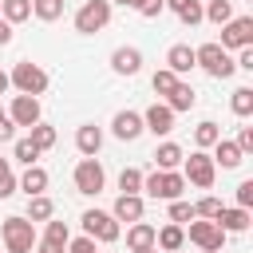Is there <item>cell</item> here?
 Listing matches in <instances>:
<instances>
[{"instance_id": "6da1fadb", "label": "cell", "mask_w": 253, "mask_h": 253, "mask_svg": "<svg viewBox=\"0 0 253 253\" xmlns=\"http://www.w3.org/2000/svg\"><path fill=\"white\" fill-rule=\"evenodd\" d=\"M186 190V178L178 170H154V174H142V194H150L154 202H178Z\"/></svg>"}, {"instance_id": "7a4b0ae2", "label": "cell", "mask_w": 253, "mask_h": 253, "mask_svg": "<svg viewBox=\"0 0 253 253\" xmlns=\"http://www.w3.org/2000/svg\"><path fill=\"white\" fill-rule=\"evenodd\" d=\"M0 237H4V253H32L36 249V225L28 217H4L0 221Z\"/></svg>"}, {"instance_id": "3957f363", "label": "cell", "mask_w": 253, "mask_h": 253, "mask_svg": "<svg viewBox=\"0 0 253 253\" xmlns=\"http://www.w3.org/2000/svg\"><path fill=\"white\" fill-rule=\"evenodd\" d=\"M194 63L206 71V75H213V79H229L237 67H233V55L221 47V43H202V47H194Z\"/></svg>"}, {"instance_id": "277c9868", "label": "cell", "mask_w": 253, "mask_h": 253, "mask_svg": "<svg viewBox=\"0 0 253 253\" xmlns=\"http://www.w3.org/2000/svg\"><path fill=\"white\" fill-rule=\"evenodd\" d=\"M8 83H12L20 95L40 99V95L47 91V71H43L40 63H32V59H20V63L12 67V75H8Z\"/></svg>"}, {"instance_id": "5b68a950", "label": "cell", "mask_w": 253, "mask_h": 253, "mask_svg": "<svg viewBox=\"0 0 253 253\" xmlns=\"http://www.w3.org/2000/svg\"><path fill=\"white\" fill-rule=\"evenodd\" d=\"M111 24V4L107 0H87L79 12H75V32H83V36H95V32H103Z\"/></svg>"}, {"instance_id": "8992f818", "label": "cell", "mask_w": 253, "mask_h": 253, "mask_svg": "<svg viewBox=\"0 0 253 253\" xmlns=\"http://www.w3.org/2000/svg\"><path fill=\"white\" fill-rule=\"evenodd\" d=\"M119 233H123V225L111 217V213H103V210H87L83 213V237H91V241H119Z\"/></svg>"}, {"instance_id": "52a82bcc", "label": "cell", "mask_w": 253, "mask_h": 253, "mask_svg": "<svg viewBox=\"0 0 253 253\" xmlns=\"http://www.w3.org/2000/svg\"><path fill=\"white\" fill-rule=\"evenodd\" d=\"M186 237H190L198 249H206V253H221V245H225V229H221L217 221H206V217H194Z\"/></svg>"}, {"instance_id": "ba28073f", "label": "cell", "mask_w": 253, "mask_h": 253, "mask_svg": "<svg viewBox=\"0 0 253 253\" xmlns=\"http://www.w3.org/2000/svg\"><path fill=\"white\" fill-rule=\"evenodd\" d=\"M221 47L225 51L253 47V16H233L229 24H221Z\"/></svg>"}, {"instance_id": "9c48e42d", "label": "cell", "mask_w": 253, "mask_h": 253, "mask_svg": "<svg viewBox=\"0 0 253 253\" xmlns=\"http://www.w3.org/2000/svg\"><path fill=\"white\" fill-rule=\"evenodd\" d=\"M186 162V174L182 178H190L194 186H202V190H210L213 186V178H217V162L206 154V150H194L190 158H182Z\"/></svg>"}, {"instance_id": "30bf717a", "label": "cell", "mask_w": 253, "mask_h": 253, "mask_svg": "<svg viewBox=\"0 0 253 253\" xmlns=\"http://www.w3.org/2000/svg\"><path fill=\"white\" fill-rule=\"evenodd\" d=\"M103 182H107V174H103L99 158H83V162L75 166V190H79V194H99Z\"/></svg>"}, {"instance_id": "8fae6325", "label": "cell", "mask_w": 253, "mask_h": 253, "mask_svg": "<svg viewBox=\"0 0 253 253\" xmlns=\"http://www.w3.org/2000/svg\"><path fill=\"white\" fill-rule=\"evenodd\" d=\"M8 119L16 123V126H36L40 123V99H32V95H16L12 99V107H8Z\"/></svg>"}, {"instance_id": "7c38bea8", "label": "cell", "mask_w": 253, "mask_h": 253, "mask_svg": "<svg viewBox=\"0 0 253 253\" xmlns=\"http://www.w3.org/2000/svg\"><path fill=\"white\" fill-rule=\"evenodd\" d=\"M142 130H150V134H170V130H174V111H170L166 103L146 107V111H142Z\"/></svg>"}, {"instance_id": "4fadbf2b", "label": "cell", "mask_w": 253, "mask_h": 253, "mask_svg": "<svg viewBox=\"0 0 253 253\" xmlns=\"http://www.w3.org/2000/svg\"><path fill=\"white\" fill-rule=\"evenodd\" d=\"M142 194H119L115 198V210H111V217L115 221H126V225H134V221H142Z\"/></svg>"}, {"instance_id": "5bb4252c", "label": "cell", "mask_w": 253, "mask_h": 253, "mask_svg": "<svg viewBox=\"0 0 253 253\" xmlns=\"http://www.w3.org/2000/svg\"><path fill=\"white\" fill-rule=\"evenodd\" d=\"M111 130H115V138L134 142V138L142 134V115H138V111H119V115L111 119Z\"/></svg>"}, {"instance_id": "9a60e30c", "label": "cell", "mask_w": 253, "mask_h": 253, "mask_svg": "<svg viewBox=\"0 0 253 253\" xmlns=\"http://www.w3.org/2000/svg\"><path fill=\"white\" fill-rule=\"evenodd\" d=\"M194 67H198V63H194V47H190V43H174V47L166 51V71H174L178 79L190 75Z\"/></svg>"}, {"instance_id": "2e32d148", "label": "cell", "mask_w": 253, "mask_h": 253, "mask_svg": "<svg viewBox=\"0 0 253 253\" xmlns=\"http://www.w3.org/2000/svg\"><path fill=\"white\" fill-rule=\"evenodd\" d=\"M111 67L119 75H138L142 71V51L138 47H115L111 51Z\"/></svg>"}, {"instance_id": "e0dca14e", "label": "cell", "mask_w": 253, "mask_h": 253, "mask_svg": "<svg viewBox=\"0 0 253 253\" xmlns=\"http://www.w3.org/2000/svg\"><path fill=\"white\" fill-rule=\"evenodd\" d=\"M75 146H79V154H83V158H95V154H99V146H103V130H99L95 123H83V126L75 130Z\"/></svg>"}, {"instance_id": "ac0fdd59", "label": "cell", "mask_w": 253, "mask_h": 253, "mask_svg": "<svg viewBox=\"0 0 253 253\" xmlns=\"http://www.w3.org/2000/svg\"><path fill=\"white\" fill-rule=\"evenodd\" d=\"M210 158H213V162H221V170H233V166H241V162H245V154L237 150V142H233V138H217Z\"/></svg>"}, {"instance_id": "d6986e66", "label": "cell", "mask_w": 253, "mask_h": 253, "mask_svg": "<svg viewBox=\"0 0 253 253\" xmlns=\"http://www.w3.org/2000/svg\"><path fill=\"white\" fill-rule=\"evenodd\" d=\"M213 221H217V225H221L225 233H245L253 217H249V210H241V206H229V210H221V213H217Z\"/></svg>"}, {"instance_id": "ffe728a7", "label": "cell", "mask_w": 253, "mask_h": 253, "mask_svg": "<svg viewBox=\"0 0 253 253\" xmlns=\"http://www.w3.org/2000/svg\"><path fill=\"white\" fill-rule=\"evenodd\" d=\"M126 249L138 253V249H154V225L150 221H134L126 225Z\"/></svg>"}, {"instance_id": "44dd1931", "label": "cell", "mask_w": 253, "mask_h": 253, "mask_svg": "<svg viewBox=\"0 0 253 253\" xmlns=\"http://www.w3.org/2000/svg\"><path fill=\"white\" fill-rule=\"evenodd\" d=\"M186 245V229L182 225H162V229H154V249H166V253H178Z\"/></svg>"}, {"instance_id": "7402d4cb", "label": "cell", "mask_w": 253, "mask_h": 253, "mask_svg": "<svg viewBox=\"0 0 253 253\" xmlns=\"http://www.w3.org/2000/svg\"><path fill=\"white\" fill-rule=\"evenodd\" d=\"M194 103H198V91H194L186 79H178V83H174V91L166 95V107H170L174 115H178V111H190Z\"/></svg>"}, {"instance_id": "603a6c76", "label": "cell", "mask_w": 253, "mask_h": 253, "mask_svg": "<svg viewBox=\"0 0 253 253\" xmlns=\"http://www.w3.org/2000/svg\"><path fill=\"white\" fill-rule=\"evenodd\" d=\"M16 186H20L28 198H36V194H43V190H47V170H43V166H28V170H24V178H20Z\"/></svg>"}, {"instance_id": "cb8c5ba5", "label": "cell", "mask_w": 253, "mask_h": 253, "mask_svg": "<svg viewBox=\"0 0 253 253\" xmlns=\"http://www.w3.org/2000/svg\"><path fill=\"white\" fill-rule=\"evenodd\" d=\"M55 217V202L47 198V194H36V198H28V221L36 225V221H51Z\"/></svg>"}, {"instance_id": "d4e9b609", "label": "cell", "mask_w": 253, "mask_h": 253, "mask_svg": "<svg viewBox=\"0 0 253 253\" xmlns=\"http://www.w3.org/2000/svg\"><path fill=\"white\" fill-rule=\"evenodd\" d=\"M0 16L4 24H24L32 20V0H0Z\"/></svg>"}, {"instance_id": "484cf974", "label": "cell", "mask_w": 253, "mask_h": 253, "mask_svg": "<svg viewBox=\"0 0 253 253\" xmlns=\"http://www.w3.org/2000/svg\"><path fill=\"white\" fill-rule=\"evenodd\" d=\"M166 8H170L182 24H190V28L202 24V4H198V0H166Z\"/></svg>"}, {"instance_id": "4316f807", "label": "cell", "mask_w": 253, "mask_h": 253, "mask_svg": "<svg viewBox=\"0 0 253 253\" xmlns=\"http://www.w3.org/2000/svg\"><path fill=\"white\" fill-rule=\"evenodd\" d=\"M182 158H186V154H182V146H178V142H162V146L154 150L158 170H178V166H182Z\"/></svg>"}, {"instance_id": "83f0119b", "label": "cell", "mask_w": 253, "mask_h": 253, "mask_svg": "<svg viewBox=\"0 0 253 253\" xmlns=\"http://www.w3.org/2000/svg\"><path fill=\"white\" fill-rule=\"evenodd\" d=\"M67 241H71V229H67V221H47V229H43V245L47 249H67Z\"/></svg>"}, {"instance_id": "f1b7e54d", "label": "cell", "mask_w": 253, "mask_h": 253, "mask_svg": "<svg viewBox=\"0 0 253 253\" xmlns=\"http://www.w3.org/2000/svg\"><path fill=\"white\" fill-rule=\"evenodd\" d=\"M202 20H210V24H217V28H221V24H229V20H233V4H229V0H210V4L202 8Z\"/></svg>"}, {"instance_id": "f546056e", "label": "cell", "mask_w": 253, "mask_h": 253, "mask_svg": "<svg viewBox=\"0 0 253 253\" xmlns=\"http://www.w3.org/2000/svg\"><path fill=\"white\" fill-rule=\"evenodd\" d=\"M217 138H221V126H217V123H210V119H206V123H198V126H194V142H198V150H210Z\"/></svg>"}, {"instance_id": "4dcf8cb0", "label": "cell", "mask_w": 253, "mask_h": 253, "mask_svg": "<svg viewBox=\"0 0 253 253\" xmlns=\"http://www.w3.org/2000/svg\"><path fill=\"white\" fill-rule=\"evenodd\" d=\"M28 138H32V146L43 154V150H51V146H55V126H47V123L40 119V123L32 126V134H28Z\"/></svg>"}, {"instance_id": "1f68e13d", "label": "cell", "mask_w": 253, "mask_h": 253, "mask_svg": "<svg viewBox=\"0 0 253 253\" xmlns=\"http://www.w3.org/2000/svg\"><path fill=\"white\" fill-rule=\"evenodd\" d=\"M32 16L43 20V24H51V20L63 16V0H32Z\"/></svg>"}, {"instance_id": "d6a6232c", "label": "cell", "mask_w": 253, "mask_h": 253, "mask_svg": "<svg viewBox=\"0 0 253 253\" xmlns=\"http://www.w3.org/2000/svg\"><path fill=\"white\" fill-rule=\"evenodd\" d=\"M229 107H233L237 119H249V115H253V87H237L233 99H229Z\"/></svg>"}, {"instance_id": "836d02e7", "label": "cell", "mask_w": 253, "mask_h": 253, "mask_svg": "<svg viewBox=\"0 0 253 253\" xmlns=\"http://www.w3.org/2000/svg\"><path fill=\"white\" fill-rule=\"evenodd\" d=\"M174 83H178V75H174V71H166V67H158V71L150 75L154 95H170V91H174Z\"/></svg>"}, {"instance_id": "e575fe53", "label": "cell", "mask_w": 253, "mask_h": 253, "mask_svg": "<svg viewBox=\"0 0 253 253\" xmlns=\"http://www.w3.org/2000/svg\"><path fill=\"white\" fill-rule=\"evenodd\" d=\"M119 190H123V194H142V170L126 166V170L119 174Z\"/></svg>"}, {"instance_id": "d590c367", "label": "cell", "mask_w": 253, "mask_h": 253, "mask_svg": "<svg viewBox=\"0 0 253 253\" xmlns=\"http://www.w3.org/2000/svg\"><path fill=\"white\" fill-rule=\"evenodd\" d=\"M221 210H225V206H221L213 194H210V198H202V202H194V217H206V221H213Z\"/></svg>"}, {"instance_id": "8d00e7d4", "label": "cell", "mask_w": 253, "mask_h": 253, "mask_svg": "<svg viewBox=\"0 0 253 253\" xmlns=\"http://www.w3.org/2000/svg\"><path fill=\"white\" fill-rule=\"evenodd\" d=\"M12 154H16V162H24V166H36V158H40V150L32 146V138H20Z\"/></svg>"}, {"instance_id": "74e56055", "label": "cell", "mask_w": 253, "mask_h": 253, "mask_svg": "<svg viewBox=\"0 0 253 253\" xmlns=\"http://www.w3.org/2000/svg\"><path fill=\"white\" fill-rule=\"evenodd\" d=\"M170 221H174V225L194 221V206H190V202H182V198H178V202H170Z\"/></svg>"}, {"instance_id": "f35d334b", "label": "cell", "mask_w": 253, "mask_h": 253, "mask_svg": "<svg viewBox=\"0 0 253 253\" xmlns=\"http://www.w3.org/2000/svg\"><path fill=\"white\" fill-rule=\"evenodd\" d=\"M16 194V174H12V166L0 158V198H12Z\"/></svg>"}, {"instance_id": "ab89813d", "label": "cell", "mask_w": 253, "mask_h": 253, "mask_svg": "<svg viewBox=\"0 0 253 253\" xmlns=\"http://www.w3.org/2000/svg\"><path fill=\"white\" fill-rule=\"evenodd\" d=\"M63 253H99V249H95V241H91V237H71Z\"/></svg>"}, {"instance_id": "60d3db41", "label": "cell", "mask_w": 253, "mask_h": 253, "mask_svg": "<svg viewBox=\"0 0 253 253\" xmlns=\"http://www.w3.org/2000/svg\"><path fill=\"white\" fill-rule=\"evenodd\" d=\"M233 142H237V150H241V154H253V126H241Z\"/></svg>"}, {"instance_id": "b9f144b4", "label": "cell", "mask_w": 253, "mask_h": 253, "mask_svg": "<svg viewBox=\"0 0 253 253\" xmlns=\"http://www.w3.org/2000/svg\"><path fill=\"white\" fill-rule=\"evenodd\" d=\"M237 206H241V210L253 206V178H245V182L237 186Z\"/></svg>"}, {"instance_id": "7bdbcfd3", "label": "cell", "mask_w": 253, "mask_h": 253, "mask_svg": "<svg viewBox=\"0 0 253 253\" xmlns=\"http://www.w3.org/2000/svg\"><path fill=\"white\" fill-rule=\"evenodd\" d=\"M162 8H166V0H142V4H138V16H146V20H154V16L162 12Z\"/></svg>"}, {"instance_id": "ee69618b", "label": "cell", "mask_w": 253, "mask_h": 253, "mask_svg": "<svg viewBox=\"0 0 253 253\" xmlns=\"http://www.w3.org/2000/svg\"><path fill=\"white\" fill-rule=\"evenodd\" d=\"M12 138H16V123L4 115V119H0V142H12Z\"/></svg>"}, {"instance_id": "f6af8a7d", "label": "cell", "mask_w": 253, "mask_h": 253, "mask_svg": "<svg viewBox=\"0 0 253 253\" xmlns=\"http://www.w3.org/2000/svg\"><path fill=\"white\" fill-rule=\"evenodd\" d=\"M4 43H12V24H4V16H0V47Z\"/></svg>"}, {"instance_id": "bcb514c9", "label": "cell", "mask_w": 253, "mask_h": 253, "mask_svg": "<svg viewBox=\"0 0 253 253\" xmlns=\"http://www.w3.org/2000/svg\"><path fill=\"white\" fill-rule=\"evenodd\" d=\"M8 87H12V83H8V71H4V67H0V95H4V91H8Z\"/></svg>"}, {"instance_id": "7dc6e473", "label": "cell", "mask_w": 253, "mask_h": 253, "mask_svg": "<svg viewBox=\"0 0 253 253\" xmlns=\"http://www.w3.org/2000/svg\"><path fill=\"white\" fill-rule=\"evenodd\" d=\"M107 4H126V8H134V0H107Z\"/></svg>"}, {"instance_id": "c3c4849f", "label": "cell", "mask_w": 253, "mask_h": 253, "mask_svg": "<svg viewBox=\"0 0 253 253\" xmlns=\"http://www.w3.org/2000/svg\"><path fill=\"white\" fill-rule=\"evenodd\" d=\"M36 253H59V249H47V245H36Z\"/></svg>"}, {"instance_id": "681fc988", "label": "cell", "mask_w": 253, "mask_h": 253, "mask_svg": "<svg viewBox=\"0 0 253 253\" xmlns=\"http://www.w3.org/2000/svg\"><path fill=\"white\" fill-rule=\"evenodd\" d=\"M138 253H158V249H138Z\"/></svg>"}, {"instance_id": "f907efd6", "label": "cell", "mask_w": 253, "mask_h": 253, "mask_svg": "<svg viewBox=\"0 0 253 253\" xmlns=\"http://www.w3.org/2000/svg\"><path fill=\"white\" fill-rule=\"evenodd\" d=\"M4 115H8V111H4V107H0V119H4Z\"/></svg>"}, {"instance_id": "816d5d0a", "label": "cell", "mask_w": 253, "mask_h": 253, "mask_svg": "<svg viewBox=\"0 0 253 253\" xmlns=\"http://www.w3.org/2000/svg\"><path fill=\"white\" fill-rule=\"evenodd\" d=\"M138 4H142V0H134V8H138Z\"/></svg>"}]
</instances>
